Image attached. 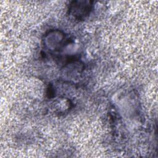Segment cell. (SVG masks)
Returning a JSON list of instances; mask_svg holds the SVG:
<instances>
[{
  "instance_id": "1",
  "label": "cell",
  "mask_w": 158,
  "mask_h": 158,
  "mask_svg": "<svg viewBox=\"0 0 158 158\" xmlns=\"http://www.w3.org/2000/svg\"><path fill=\"white\" fill-rule=\"evenodd\" d=\"M73 2L74 5H71L70 10L72 12L73 15L78 19H84L91 10L92 4L88 1H76Z\"/></svg>"
}]
</instances>
